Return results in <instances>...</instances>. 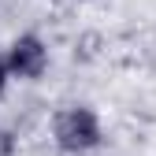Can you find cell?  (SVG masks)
I'll list each match as a JSON object with an SVG mask.
<instances>
[{"mask_svg":"<svg viewBox=\"0 0 156 156\" xmlns=\"http://www.w3.org/2000/svg\"><path fill=\"white\" fill-rule=\"evenodd\" d=\"M48 134H52V145L63 156H89L104 145V123L97 115V108H89V104L56 108L48 119Z\"/></svg>","mask_w":156,"mask_h":156,"instance_id":"6da1fadb","label":"cell"},{"mask_svg":"<svg viewBox=\"0 0 156 156\" xmlns=\"http://www.w3.org/2000/svg\"><path fill=\"white\" fill-rule=\"evenodd\" d=\"M4 67L11 82H41L52 67V48L41 34L23 30L11 37V45L4 48Z\"/></svg>","mask_w":156,"mask_h":156,"instance_id":"7a4b0ae2","label":"cell"},{"mask_svg":"<svg viewBox=\"0 0 156 156\" xmlns=\"http://www.w3.org/2000/svg\"><path fill=\"white\" fill-rule=\"evenodd\" d=\"M15 149H19L15 134H11L8 126H0V156H15Z\"/></svg>","mask_w":156,"mask_h":156,"instance_id":"3957f363","label":"cell"},{"mask_svg":"<svg viewBox=\"0 0 156 156\" xmlns=\"http://www.w3.org/2000/svg\"><path fill=\"white\" fill-rule=\"evenodd\" d=\"M8 82H11V78H8V67H4V56H0V97L8 93Z\"/></svg>","mask_w":156,"mask_h":156,"instance_id":"277c9868","label":"cell"}]
</instances>
